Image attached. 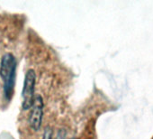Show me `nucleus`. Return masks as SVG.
Listing matches in <instances>:
<instances>
[{
	"label": "nucleus",
	"mask_w": 153,
	"mask_h": 139,
	"mask_svg": "<svg viewBox=\"0 0 153 139\" xmlns=\"http://www.w3.org/2000/svg\"><path fill=\"white\" fill-rule=\"evenodd\" d=\"M43 108H44V103L42 98L40 95L36 96L34 98L33 106L31 107V113L29 117V124L31 127L35 131L40 130L42 126Z\"/></svg>",
	"instance_id": "7ed1b4c3"
},
{
	"label": "nucleus",
	"mask_w": 153,
	"mask_h": 139,
	"mask_svg": "<svg viewBox=\"0 0 153 139\" xmlns=\"http://www.w3.org/2000/svg\"><path fill=\"white\" fill-rule=\"evenodd\" d=\"M16 72V60L12 53L3 55L0 63V77L4 83V93L6 99L9 101L14 94Z\"/></svg>",
	"instance_id": "f257e3e1"
},
{
	"label": "nucleus",
	"mask_w": 153,
	"mask_h": 139,
	"mask_svg": "<svg viewBox=\"0 0 153 139\" xmlns=\"http://www.w3.org/2000/svg\"><path fill=\"white\" fill-rule=\"evenodd\" d=\"M35 83H36V74L33 70H29L26 72L23 91H22V97H23V102L22 107L25 110H27L31 108L33 106V100H34V90H35Z\"/></svg>",
	"instance_id": "f03ea898"
}]
</instances>
